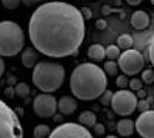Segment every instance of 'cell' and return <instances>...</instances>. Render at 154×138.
<instances>
[{
	"label": "cell",
	"mask_w": 154,
	"mask_h": 138,
	"mask_svg": "<svg viewBox=\"0 0 154 138\" xmlns=\"http://www.w3.org/2000/svg\"><path fill=\"white\" fill-rule=\"evenodd\" d=\"M33 47L49 57L77 53L85 37V19L76 6L60 1L46 2L35 10L28 22Z\"/></svg>",
	"instance_id": "6da1fadb"
},
{
	"label": "cell",
	"mask_w": 154,
	"mask_h": 138,
	"mask_svg": "<svg viewBox=\"0 0 154 138\" xmlns=\"http://www.w3.org/2000/svg\"><path fill=\"white\" fill-rule=\"evenodd\" d=\"M107 77L103 69L93 62L78 64L70 77V88L74 97L82 101L100 98L106 90Z\"/></svg>",
	"instance_id": "7a4b0ae2"
},
{
	"label": "cell",
	"mask_w": 154,
	"mask_h": 138,
	"mask_svg": "<svg viewBox=\"0 0 154 138\" xmlns=\"http://www.w3.org/2000/svg\"><path fill=\"white\" fill-rule=\"evenodd\" d=\"M65 80V69L56 62H41L33 68L32 82L45 94L57 90Z\"/></svg>",
	"instance_id": "3957f363"
},
{
	"label": "cell",
	"mask_w": 154,
	"mask_h": 138,
	"mask_svg": "<svg viewBox=\"0 0 154 138\" xmlns=\"http://www.w3.org/2000/svg\"><path fill=\"white\" fill-rule=\"evenodd\" d=\"M25 44V35L18 23L10 20L0 24V53L11 57L20 53Z\"/></svg>",
	"instance_id": "277c9868"
},
{
	"label": "cell",
	"mask_w": 154,
	"mask_h": 138,
	"mask_svg": "<svg viewBox=\"0 0 154 138\" xmlns=\"http://www.w3.org/2000/svg\"><path fill=\"white\" fill-rule=\"evenodd\" d=\"M0 132L1 138H23V129L17 113L4 101L0 108Z\"/></svg>",
	"instance_id": "5b68a950"
},
{
	"label": "cell",
	"mask_w": 154,
	"mask_h": 138,
	"mask_svg": "<svg viewBox=\"0 0 154 138\" xmlns=\"http://www.w3.org/2000/svg\"><path fill=\"white\" fill-rule=\"evenodd\" d=\"M137 97L128 89H120L114 92L112 108L114 112L121 116L132 114L137 108Z\"/></svg>",
	"instance_id": "8992f818"
},
{
	"label": "cell",
	"mask_w": 154,
	"mask_h": 138,
	"mask_svg": "<svg viewBox=\"0 0 154 138\" xmlns=\"http://www.w3.org/2000/svg\"><path fill=\"white\" fill-rule=\"evenodd\" d=\"M118 64L122 72L125 75L133 76L141 73V71L145 67L144 56L140 51L135 49H128L121 53Z\"/></svg>",
	"instance_id": "52a82bcc"
},
{
	"label": "cell",
	"mask_w": 154,
	"mask_h": 138,
	"mask_svg": "<svg viewBox=\"0 0 154 138\" xmlns=\"http://www.w3.org/2000/svg\"><path fill=\"white\" fill-rule=\"evenodd\" d=\"M48 138H94L88 128L77 123H65L51 131Z\"/></svg>",
	"instance_id": "ba28073f"
},
{
	"label": "cell",
	"mask_w": 154,
	"mask_h": 138,
	"mask_svg": "<svg viewBox=\"0 0 154 138\" xmlns=\"http://www.w3.org/2000/svg\"><path fill=\"white\" fill-rule=\"evenodd\" d=\"M57 109V102L54 96L50 94H40L33 100V110L38 117L48 118L55 113Z\"/></svg>",
	"instance_id": "9c48e42d"
},
{
	"label": "cell",
	"mask_w": 154,
	"mask_h": 138,
	"mask_svg": "<svg viewBox=\"0 0 154 138\" xmlns=\"http://www.w3.org/2000/svg\"><path fill=\"white\" fill-rule=\"evenodd\" d=\"M135 130L143 138H154V110H148L139 115L135 121Z\"/></svg>",
	"instance_id": "30bf717a"
},
{
	"label": "cell",
	"mask_w": 154,
	"mask_h": 138,
	"mask_svg": "<svg viewBox=\"0 0 154 138\" xmlns=\"http://www.w3.org/2000/svg\"><path fill=\"white\" fill-rule=\"evenodd\" d=\"M130 24L133 28L137 30H142L149 26L150 24V17L144 10H135L130 17Z\"/></svg>",
	"instance_id": "8fae6325"
},
{
	"label": "cell",
	"mask_w": 154,
	"mask_h": 138,
	"mask_svg": "<svg viewBox=\"0 0 154 138\" xmlns=\"http://www.w3.org/2000/svg\"><path fill=\"white\" fill-rule=\"evenodd\" d=\"M57 108L63 114H72L77 109V101L71 96H64L58 100Z\"/></svg>",
	"instance_id": "7c38bea8"
},
{
	"label": "cell",
	"mask_w": 154,
	"mask_h": 138,
	"mask_svg": "<svg viewBox=\"0 0 154 138\" xmlns=\"http://www.w3.org/2000/svg\"><path fill=\"white\" fill-rule=\"evenodd\" d=\"M135 130V123L129 118H123L118 122L117 131L121 136L129 137L133 134Z\"/></svg>",
	"instance_id": "4fadbf2b"
},
{
	"label": "cell",
	"mask_w": 154,
	"mask_h": 138,
	"mask_svg": "<svg viewBox=\"0 0 154 138\" xmlns=\"http://www.w3.org/2000/svg\"><path fill=\"white\" fill-rule=\"evenodd\" d=\"M88 56H89V58L92 59L93 62H102L104 57H105V48H104L102 45H99V44L92 45L88 49Z\"/></svg>",
	"instance_id": "5bb4252c"
},
{
	"label": "cell",
	"mask_w": 154,
	"mask_h": 138,
	"mask_svg": "<svg viewBox=\"0 0 154 138\" xmlns=\"http://www.w3.org/2000/svg\"><path fill=\"white\" fill-rule=\"evenodd\" d=\"M37 54L33 49L31 48H27L23 51L21 55V62L22 64L24 65L27 69H31V68H35V62H37Z\"/></svg>",
	"instance_id": "9a60e30c"
},
{
	"label": "cell",
	"mask_w": 154,
	"mask_h": 138,
	"mask_svg": "<svg viewBox=\"0 0 154 138\" xmlns=\"http://www.w3.org/2000/svg\"><path fill=\"white\" fill-rule=\"evenodd\" d=\"M79 124L85 128H94L97 124V116L93 111L87 110L80 113L79 115Z\"/></svg>",
	"instance_id": "2e32d148"
},
{
	"label": "cell",
	"mask_w": 154,
	"mask_h": 138,
	"mask_svg": "<svg viewBox=\"0 0 154 138\" xmlns=\"http://www.w3.org/2000/svg\"><path fill=\"white\" fill-rule=\"evenodd\" d=\"M117 44L120 49L128 50V49H131V46L133 45V38L130 34H121L118 38Z\"/></svg>",
	"instance_id": "e0dca14e"
},
{
	"label": "cell",
	"mask_w": 154,
	"mask_h": 138,
	"mask_svg": "<svg viewBox=\"0 0 154 138\" xmlns=\"http://www.w3.org/2000/svg\"><path fill=\"white\" fill-rule=\"evenodd\" d=\"M51 131L47 125H38L33 129V137L35 138H48Z\"/></svg>",
	"instance_id": "ac0fdd59"
},
{
	"label": "cell",
	"mask_w": 154,
	"mask_h": 138,
	"mask_svg": "<svg viewBox=\"0 0 154 138\" xmlns=\"http://www.w3.org/2000/svg\"><path fill=\"white\" fill-rule=\"evenodd\" d=\"M119 64L118 62H114V60H108V62H104L103 65V70L105 72V74L107 75L114 77L116 75H118V72H119Z\"/></svg>",
	"instance_id": "d6986e66"
},
{
	"label": "cell",
	"mask_w": 154,
	"mask_h": 138,
	"mask_svg": "<svg viewBox=\"0 0 154 138\" xmlns=\"http://www.w3.org/2000/svg\"><path fill=\"white\" fill-rule=\"evenodd\" d=\"M121 49L118 47V45H109L105 48V56L109 58L110 60L119 59L121 55Z\"/></svg>",
	"instance_id": "ffe728a7"
},
{
	"label": "cell",
	"mask_w": 154,
	"mask_h": 138,
	"mask_svg": "<svg viewBox=\"0 0 154 138\" xmlns=\"http://www.w3.org/2000/svg\"><path fill=\"white\" fill-rule=\"evenodd\" d=\"M15 92H16V96L20 97V98H26L30 94V88H29V86L26 83L21 82V83H18L15 86Z\"/></svg>",
	"instance_id": "44dd1931"
},
{
	"label": "cell",
	"mask_w": 154,
	"mask_h": 138,
	"mask_svg": "<svg viewBox=\"0 0 154 138\" xmlns=\"http://www.w3.org/2000/svg\"><path fill=\"white\" fill-rule=\"evenodd\" d=\"M142 81L148 84H152L154 82V71L151 69H146L142 72Z\"/></svg>",
	"instance_id": "7402d4cb"
},
{
	"label": "cell",
	"mask_w": 154,
	"mask_h": 138,
	"mask_svg": "<svg viewBox=\"0 0 154 138\" xmlns=\"http://www.w3.org/2000/svg\"><path fill=\"white\" fill-rule=\"evenodd\" d=\"M114 97V92L112 90L107 89L102 94V96L100 97V103L104 106H108L110 104L112 105V100Z\"/></svg>",
	"instance_id": "603a6c76"
},
{
	"label": "cell",
	"mask_w": 154,
	"mask_h": 138,
	"mask_svg": "<svg viewBox=\"0 0 154 138\" xmlns=\"http://www.w3.org/2000/svg\"><path fill=\"white\" fill-rule=\"evenodd\" d=\"M116 85L120 88V89H126V87L129 86V80L127 76L125 75H119L116 80Z\"/></svg>",
	"instance_id": "cb8c5ba5"
},
{
	"label": "cell",
	"mask_w": 154,
	"mask_h": 138,
	"mask_svg": "<svg viewBox=\"0 0 154 138\" xmlns=\"http://www.w3.org/2000/svg\"><path fill=\"white\" fill-rule=\"evenodd\" d=\"M142 86H143V82L141 79L132 78L129 81V87H130V89L133 90V92H139V90H141Z\"/></svg>",
	"instance_id": "d4e9b609"
},
{
	"label": "cell",
	"mask_w": 154,
	"mask_h": 138,
	"mask_svg": "<svg viewBox=\"0 0 154 138\" xmlns=\"http://www.w3.org/2000/svg\"><path fill=\"white\" fill-rule=\"evenodd\" d=\"M137 109L139 110L141 113L148 111V110H150V103H149V101L141 99V100L137 102Z\"/></svg>",
	"instance_id": "484cf974"
},
{
	"label": "cell",
	"mask_w": 154,
	"mask_h": 138,
	"mask_svg": "<svg viewBox=\"0 0 154 138\" xmlns=\"http://www.w3.org/2000/svg\"><path fill=\"white\" fill-rule=\"evenodd\" d=\"M2 4L4 5V8H8V10H15L19 6L20 1L19 0H3Z\"/></svg>",
	"instance_id": "4316f807"
},
{
	"label": "cell",
	"mask_w": 154,
	"mask_h": 138,
	"mask_svg": "<svg viewBox=\"0 0 154 138\" xmlns=\"http://www.w3.org/2000/svg\"><path fill=\"white\" fill-rule=\"evenodd\" d=\"M148 56L150 59L151 63L154 67V34L151 38L150 42H149V48H148Z\"/></svg>",
	"instance_id": "83f0119b"
},
{
	"label": "cell",
	"mask_w": 154,
	"mask_h": 138,
	"mask_svg": "<svg viewBox=\"0 0 154 138\" xmlns=\"http://www.w3.org/2000/svg\"><path fill=\"white\" fill-rule=\"evenodd\" d=\"M94 131H95V133H97L98 135H103L104 133H105V128H104L103 124L97 123L94 127Z\"/></svg>",
	"instance_id": "f1b7e54d"
},
{
	"label": "cell",
	"mask_w": 154,
	"mask_h": 138,
	"mask_svg": "<svg viewBox=\"0 0 154 138\" xmlns=\"http://www.w3.org/2000/svg\"><path fill=\"white\" fill-rule=\"evenodd\" d=\"M96 27L98 29H101V30H103V29H105L106 27H107V22L105 21L104 19H99L96 21Z\"/></svg>",
	"instance_id": "f546056e"
},
{
	"label": "cell",
	"mask_w": 154,
	"mask_h": 138,
	"mask_svg": "<svg viewBox=\"0 0 154 138\" xmlns=\"http://www.w3.org/2000/svg\"><path fill=\"white\" fill-rule=\"evenodd\" d=\"M81 13H82V16L85 19H90V18H92V12H91V8H87V6H85V8H82V10H80Z\"/></svg>",
	"instance_id": "4dcf8cb0"
},
{
	"label": "cell",
	"mask_w": 154,
	"mask_h": 138,
	"mask_svg": "<svg viewBox=\"0 0 154 138\" xmlns=\"http://www.w3.org/2000/svg\"><path fill=\"white\" fill-rule=\"evenodd\" d=\"M4 94H5V96H6V97H8V98H13V97L16 94L15 88H13L12 86L8 87V88L5 89V92H4Z\"/></svg>",
	"instance_id": "1f68e13d"
},
{
	"label": "cell",
	"mask_w": 154,
	"mask_h": 138,
	"mask_svg": "<svg viewBox=\"0 0 154 138\" xmlns=\"http://www.w3.org/2000/svg\"><path fill=\"white\" fill-rule=\"evenodd\" d=\"M141 0H137V1H134V0H127V3L129 5H132V6H135V5H139V4H141Z\"/></svg>",
	"instance_id": "d6a6232c"
},
{
	"label": "cell",
	"mask_w": 154,
	"mask_h": 138,
	"mask_svg": "<svg viewBox=\"0 0 154 138\" xmlns=\"http://www.w3.org/2000/svg\"><path fill=\"white\" fill-rule=\"evenodd\" d=\"M137 97H140V98H144L145 97V92L144 90H139V92H137Z\"/></svg>",
	"instance_id": "836d02e7"
},
{
	"label": "cell",
	"mask_w": 154,
	"mask_h": 138,
	"mask_svg": "<svg viewBox=\"0 0 154 138\" xmlns=\"http://www.w3.org/2000/svg\"><path fill=\"white\" fill-rule=\"evenodd\" d=\"M4 68H5V64H4L3 59L1 58V75H3V73H4Z\"/></svg>",
	"instance_id": "e575fe53"
},
{
	"label": "cell",
	"mask_w": 154,
	"mask_h": 138,
	"mask_svg": "<svg viewBox=\"0 0 154 138\" xmlns=\"http://www.w3.org/2000/svg\"><path fill=\"white\" fill-rule=\"evenodd\" d=\"M105 138H118V137L115 136V135H108V136H106Z\"/></svg>",
	"instance_id": "d590c367"
},
{
	"label": "cell",
	"mask_w": 154,
	"mask_h": 138,
	"mask_svg": "<svg viewBox=\"0 0 154 138\" xmlns=\"http://www.w3.org/2000/svg\"><path fill=\"white\" fill-rule=\"evenodd\" d=\"M151 3H152V4H153V5H154V1H152V2H151Z\"/></svg>",
	"instance_id": "8d00e7d4"
}]
</instances>
